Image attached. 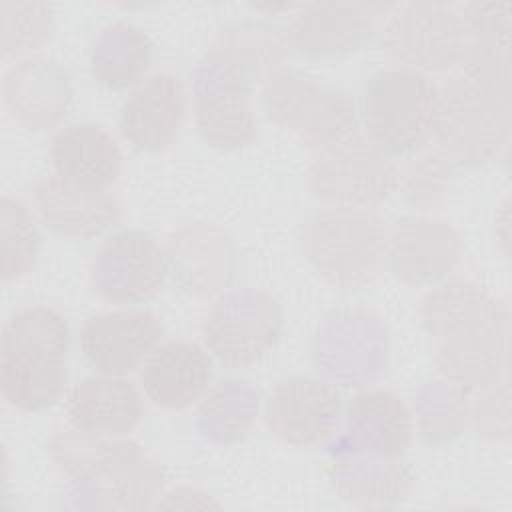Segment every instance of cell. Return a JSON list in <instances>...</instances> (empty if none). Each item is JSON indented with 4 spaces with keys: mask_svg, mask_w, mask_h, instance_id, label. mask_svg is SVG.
I'll return each instance as SVG.
<instances>
[{
    "mask_svg": "<svg viewBox=\"0 0 512 512\" xmlns=\"http://www.w3.org/2000/svg\"><path fill=\"white\" fill-rule=\"evenodd\" d=\"M212 378L208 352L190 340H170L156 346L142 362L140 382L146 396L170 410L194 404Z\"/></svg>",
    "mask_w": 512,
    "mask_h": 512,
    "instance_id": "7402d4cb",
    "label": "cell"
},
{
    "mask_svg": "<svg viewBox=\"0 0 512 512\" xmlns=\"http://www.w3.org/2000/svg\"><path fill=\"white\" fill-rule=\"evenodd\" d=\"M150 36L136 24L118 20L104 26L90 48V70L108 90L138 86L152 64Z\"/></svg>",
    "mask_w": 512,
    "mask_h": 512,
    "instance_id": "83f0119b",
    "label": "cell"
},
{
    "mask_svg": "<svg viewBox=\"0 0 512 512\" xmlns=\"http://www.w3.org/2000/svg\"><path fill=\"white\" fill-rule=\"evenodd\" d=\"M390 356L386 322L368 308H338L324 316L312 340L316 372L338 386L360 388L382 376Z\"/></svg>",
    "mask_w": 512,
    "mask_h": 512,
    "instance_id": "52a82bcc",
    "label": "cell"
},
{
    "mask_svg": "<svg viewBox=\"0 0 512 512\" xmlns=\"http://www.w3.org/2000/svg\"><path fill=\"white\" fill-rule=\"evenodd\" d=\"M440 90L412 68L378 70L364 86L362 120L368 138L386 154L420 150L436 130Z\"/></svg>",
    "mask_w": 512,
    "mask_h": 512,
    "instance_id": "277c9868",
    "label": "cell"
},
{
    "mask_svg": "<svg viewBox=\"0 0 512 512\" xmlns=\"http://www.w3.org/2000/svg\"><path fill=\"white\" fill-rule=\"evenodd\" d=\"M254 8L260 10V12H266V14H276L280 10L294 8V4H254Z\"/></svg>",
    "mask_w": 512,
    "mask_h": 512,
    "instance_id": "ab89813d",
    "label": "cell"
},
{
    "mask_svg": "<svg viewBox=\"0 0 512 512\" xmlns=\"http://www.w3.org/2000/svg\"><path fill=\"white\" fill-rule=\"evenodd\" d=\"M464 76L490 92L492 96L510 102V42L472 40L462 56Z\"/></svg>",
    "mask_w": 512,
    "mask_h": 512,
    "instance_id": "e575fe53",
    "label": "cell"
},
{
    "mask_svg": "<svg viewBox=\"0 0 512 512\" xmlns=\"http://www.w3.org/2000/svg\"><path fill=\"white\" fill-rule=\"evenodd\" d=\"M70 326L46 306L14 312L0 338V390L8 404L38 412L56 404L66 388Z\"/></svg>",
    "mask_w": 512,
    "mask_h": 512,
    "instance_id": "7a4b0ae2",
    "label": "cell"
},
{
    "mask_svg": "<svg viewBox=\"0 0 512 512\" xmlns=\"http://www.w3.org/2000/svg\"><path fill=\"white\" fill-rule=\"evenodd\" d=\"M466 32L474 40L510 42L512 30V4L510 2H470L462 10Z\"/></svg>",
    "mask_w": 512,
    "mask_h": 512,
    "instance_id": "8d00e7d4",
    "label": "cell"
},
{
    "mask_svg": "<svg viewBox=\"0 0 512 512\" xmlns=\"http://www.w3.org/2000/svg\"><path fill=\"white\" fill-rule=\"evenodd\" d=\"M0 20L4 56L30 54L54 32V12L46 2H2Z\"/></svg>",
    "mask_w": 512,
    "mask_h": 512,
    "instance_id": "d6a6232c",
    "label": "cell"
},
{
    "mask_svg": "<svg viewBox=\"0 0 512 512\" xmlns=\"http://www.w3.org/2000/svg\"><path fill=\"white\" fill-rule=\"evenodd\" d=\"M472 406L470 424L490 440H506L510 436V388L508 382H496Z\"/></svg>",
    "mask_w": 512,
    "mask_h": 512,
    "instance_id": "d590c367",
    "label": "cell"
},
{
    "mask_svg": "<svg viewBox=\"0 0 512 512\" xmlns=\"http://www.w3.org/2000/svg\"><path fill=\"white\" fill-rule=\"evenodd\" d=\"M466 46L468 32L460 14L442 2H412L392 14L382 32L386 56L418 72L452 68Z\"/></svg>",
    "mask_w": 512,
    "mask_h": 512,
    "instance_id": "8fae6325",
    "label": "cell"
},
{
    "mask_svg": "<svg viewBox=\"0 0 512 512\" xmlns=\"http://www.w3.org/2000/svg\"><path fill=\"white\" fill-rule=\"evenodd\" d=\"M452 168L454 166L440 150L414 156L398 180L404 200L416 210L440 206L450 188Z\"/></svg>",
    "mask_w": 512,
    "mask_h": 512,
    "instance_id": "836d02e7",
    "label": "cell"
},
{
    "mask_svg": "<svg viewBox=\"0 0 512 512\" xmlns=\"http://www.w3.org/2000/svg\"><path fill=\"white\" fill-rule=\"evenodd\" d=\"M50 158L60 178L88 188H108L122 168L116 138L94 122H78L58 130L50 144Z\"/></svg>",
    "mask_w": 512,
    "mask_h": 512,
    "instance_id": "cb8c5ba5",
    "label": "cell"
},
{
    "mask_svg": "<svg viewBox=\"0 0 512 512\" xmlns=\"http://www.w3.org/2000/svg\"><path fill=\"white\" fill-rule=\"evenodd\" d=\"M424 330L436 340L508 324V308L482 286L468 280H448L426 294L420 306Z\"/></svg>",
    "mask_w": 512,
    "mask_h": 512,
    "instance_id": "484cf974",
    "label": "cell"
},
{
    "mask_svg": "<svg viewBox=\"0 0 512 512\" xmlns=\"http://www.w3.org/2000/svg\"><path fill=\"white\" fill-rule=\"evenodd\" d=\"M298 246L330 284L360 288L378 276L386 260V228L370 208L332 206L300 224Z\"/></svg>",
    "mask_w": 512,
    "mask_h": 512,
    "instance_id": "3957f363",
    "label": "cell"
},
{
    "mask_svg": "<svg viewBox=\"0 0 512 512\" xmlns=\"http://www.w3.org/2000/svg\"><path fill=\"white\" fill-rule=\"evenodd\" d=\"M40 254V234L30 210L12 196L0 202V274L4 282L28 274Z\"/></svg>",
    "mask_w": 512,
    "mask_h": 512,
    "instance_id": "1f68e13d",
    "label": "cell"
},
{
    "mask_svg": "<svg viewBox=\"0 0 512 512\" xmlns=\"http://www.w3.org/2000/svg\"><path fill=\"white\" fill-rule=\"evenodd\" d=\"M212 46L222 50L254 84H268L288 54L286 32L266 20H238L216 34Z\"/></svg>",
    "mask_w": 512,
    "mask_h": 512,
    "instance_id": "f1b7e54d",
    "label": "cell"
},
{
    "mask_svg": "<svg viewBox=\"0 0 512 512\" xmlns=\"http://www.w3.org/2000/svg\"><path fill=\"white\" fill-rule=\"evenodd\" d=\"M68 416L74 426L122 436L138 426L144 416L142 398L132 382L122 376L98 374L80 380L68 394Z\"/></svg>",
    "mask_w": 512,
    "mask_h": 512,
    "instance_id": "d4e9b609",
    "label": "cell"
},
{
    "mask_svg": "<svg viewBox=\"0 0 512 512\" xmlns=\"http://www.w3.org/2000/svg\"><path fill=\"white\" fill-rule=\"evenodd\" d=\"M32 196L42 222L62 236H98L112 228L122 214L118 198L106 188L80 186L58 174L42 176L34 184Z\"/></svg>",
    "mask_w": 512,
    "mask_h": 512,
    "instance_id": "ffe728a7",
    "label": "cell"
},
{
    "mask_svg": "<svg viewBox=\"0 0 512 512\" xmlns=\"http://www.w3.org/2000/svg\"><path fill=\"white\" fill-rule=\"evenodd\" d=\"M266 116L294 132L300 142L324 150L350 136L356 126V106L348 92L322 86L302 70H282L264 84Z\"/></svg>",
    "mask_w": 512,
    "mask_h": 512,
    "instance_id": "8992f818",
    "label": "cell"
},
{
    "mask_svg": "<svg viewBox=\"0 0 512 512\" xmlns=\"http://www.w3.org/2000/svg\"><path fill=\"white\" fill-rule=\"evenodd\" d=\"M258 416V390L246 380L226 378L214 384L200 402L196 424L206 440L218 446H232L254 430Z\"/></svg>",
    "mask_w": 512,
    "mask_h": 512,
    "instance_id": "f546056e",
    "label": "cell"
},
{
    "mask_svg": "<svg viewBox=\"0 0 512 512\" xmlns=\"http://www.w3.org/2000/svg\"><path fill=\"white\" fill-rule=\"evenodd\" d=\"M434 360L442 378L468 392L486 390L508 366V324L438 340Z\"/></svg>",
    "mask_w": 512,
    "mask_h": 512,
    "instance_id": "4316f807",
    "label": "cell"
},
{
    "mask_svg": "<svg viewBox=\"0 0 512 512\" xmlns=\"http://www.w3.org/2000/svg\"><path fill=\"white\" fill-rule=\"evenodd\" d=\"M2 94L12 118L30 132L58 126L74 102L70 74L62 64L44 56L22 58L10 66Z\"/></svg>",
    "mask_w": 512,
    "mask_h": 512,
    "instance_id": "e0dca14e",
    "label": "cell"
},
{
    "mask_svg": "<svg viewBox=\"0 0 512 512\" xmlns=\"http://www.w3.org/2000/svg\"><path fill=\"white\" fill-rule=\"evenodd\" d=\"M468 394L446 378L428 380L418 388L414 398L416 426L428 444L450 442L466 430L472 412Z\"/></svg>",
    "mask_w": 512,
    "mask_h": 512,
    "instance_id": "4dcf8cb0",
    "label": "cell"
},
{
    "mask_svg": "<svg viewBox=\"0 0 512 512\" xmlns=\"http://www.w3.org/2000/svg\"><path fill=\"white\" fill-rule=\"evenodd\" d=\"M460 254V234L442 218L402 216L386 234L388 268L408 286L442 280L456 266Z\"/></svg>",
    "mask_w": 512,
    "mask_h": 512,
    "instance_id": "9a60e30c",
    "label": "cell"
},
{
    "mask_svg": "<svg viewBox=\"0 0 512 512\" xmlns=\"http://www.w3.org/2000/svg\"><path fill=\"white\" fill-rule=\"evenodd\" d=\"M508 224H510V216H508V202H504L500 214L496 216V238L502 242V250L504 254H508Z\"/></svg>",
    "mask_w": 512,
    "mask_h": 512,
    "instance_id": "f35d334b",
    "label": "cell"
},
{
    "mask_svg": "<svg viewBox=\"0 0 512 512\" xmlns=\"http://www.w3.org/2000/svg\"><path fill=\"white\" fill-rule=\"evenodd\" d=\"M386 4H306L286 28L288 48L308 58H340L362 50L374 34V16Z\"/></svg>",
    "mask_w": 512,
    "mask_h": 512,
    "instance_id": "2e32d148",
    "label": "cell"
},
{
    "mask_svg": "<svg viewBox=\"0 0 512 512\" xmlns=\"http://www.w3.org/2000/svg\"><path fill=\"white\" fill-rule=\"evenodd\" d=\"M334 494L354 506L388 508L404 502L414 488L412 470L398 458L338 450L326 466Z\"/></svg>",
    "mask_w": 512,
    "mask_h": 512,
    "instance_id": "44dd1931",
    "label": "cell"
},
{
    "mask_svg": "<svg viewBox=\"0 0 512 512\" xmlns=\"http://www.w3.org/2000/svg\"><path fill=\"white\" fill-rule=\"evenodd\" d=\"M340 408V394L332 382L290 376L270 390L264 416L278 440L298 448H312L334 434Z\"/></svg>",
    "mask_w": 512,
    "mask_h": 512,
    "instance_id": "5bb4252c",
    "label": "cell"
},
{
    "mask_svg": "<svg viewBox=\"0 0 512 512\" xmlns=\"http://www.w3.org/2000/svg\"><path fill=\"white\" fill-rule=\"evenodd\" d=\"M510 134V102L470 82L464 74L440 90L436 142L452 166L476 168L494 160Z\"/></svg>",
    "mask_w": 512,
    "mask_h": 512,
    "instance_id": "5b68a950",
    "label": "cell"
},
{
    "mask_svg": "<svg viewBox=\"0 0 512 512\" xmlns=\"http://www.w3.org/2000/svg\"><path fill=\"white\" fill-rule=\"evenodd\" d=\"M164 254L174 286L196 298L226 290L238 272V248L232 236L210 222H192L172 232Z\"/></svg>",
    "mask_w": 512,
    "mask_h": 512,
    "instance_id": "4fadbf2b",
    "label": "cell"
},
{
    "mask_svg": "<svg viewBox=\"0 0 512 512\" xmlns=\"http://www.w3.org/2000/svg\"><path fill=\"white\" fill-rule=\"evenodd\" d=\"M412 432V412L404 400L390 390L366 388L348 402V450L400 458L412 442Z\"/></svg>",
    "mask_w": 512,
    "mask_h": 512,
    "instance_id": "603a6c76",
    "label": "cell"
},
{
    "mask_svg": "<svg viewBox=\"0 0 512 512\" xmlns=\"http://www.w3.org/2000/svg\"><path fill=\"white\" fill-rule=\"evenodd\" d=\"M162 332L160 318L150 310L106 312L84 322L80 350L98 372L124 376L146 360Z\"/></svg>",
    "mask_w": 512,
    "mask_h": 512,
    "instance_id": "ac0fdd59",
    "label": "cell"
},
{
    "mask_svg": "<svg viewBox=\"0 0 512 512\" xmlns=\"http://www.w3.org/2000/svg\"><path fill=\"white\" fill-rule=\"evenodd\" d=\"M186 116V92L178 76L158 72L144 78L120 112L124 138L142 152H162L176 140Z\"/></svg>",
    "mask_w": 512,
    "mask_h": 512,
    "instance_id": "d6986e66",
    "label": "cell"
},
{
    "mask_svg": "<svg viewBox=\"0 0 512 512\" xmlns=\"http://www.w3.org/2000/svg\"><path fill=\"white\" fill-rule=\"evenodd\" d=\"M398 180L390 156L354 132L320 150L308 170V188L318 200L348 208H370L388 200Z\"/></svg>",
    "mask_w": 512,
    "mask_h": 512,
    "instance_id": "9c48e42d",
    "label": "cell"
},
{
    "mask_svg": "<svg viewBox=\"0 0 512 512\" xmlns=\"http://www.w3.org/2000/svg\"><path fill=\"white\" fill-rule=\"evenodd\" d=\"M250 94L248 76L210 44L192 70L196 128L208 146L234 152L256 140L258 124L250 108Z\"/></svg>",
    "mask_w": 512,
    "mask_h": 512,
    "instance_id": "ba28073f",
    "label": "cell"
},
{
    "mask_svg": "<svg viewBox=\"0 0 512 512\" xmlns=\"http://www.w3.org/2000/svg\"><path fill=\"white\" fill-rule=\"evenodd\" d=\"M282 328V304L270 292L240 288L216 300L204 324V342L226 368H246L278 344Z\"/></svg>",
    "mask_w": 512,
    "mask_h": 512,
    "instance_id": "30bf717a",
    "label": "cell"
},
{
    "mask_svg": "<svg viewBox=\"0 0 512 512\" xmlns=\"http://www.w3.org/2000/svg\"><path fill=\"white\" fill-rule=\"evenodd\" d=\"M168 276L164 248L144 230H120L98 248L90 280L112 304H140L154 298Z\"/></svg>",
    "mask_w": 512,
    "mask_h": 512,
    "instance_id": "7c38bea8",
    "label": "cell"
},
{
    "mask_svg": "<svg viewBox=\"0 0 512 512\" xmlns=\"http://www.w3.org/2000/svg\"><path fill=\"white\" fill-rule=\"evenodd\" d=\"M158 508H218V504L204 492L188 486H180L168 494H164V500L156 504Z\"/></svg>",
    "mask_w": 512,
    "mask_h": 512,
    "instance_id": "74e56055",
    "label": "cell"
},
{
    "mask_svg": "<svg viewBox=\"0 0 512 512\" xmlns=\"http://www.w3.org/2000/svg\"><path fill=\"white\" fill-rule=\"evenodd\" d=\"M50 452L70 476L74 508L140 510L162 494L164 472L136 442L74 426L52 436Z\"/></svg>",
    "mask_w": 512,
    "mask_h": 512,
    "instance_id": "6da1fadb",
    "label": "cell"
}]
</instances>
